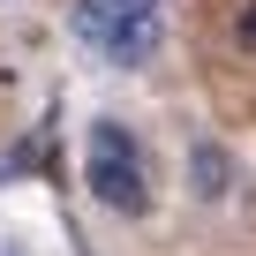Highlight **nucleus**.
<instances>
[{
    "label": "nucleus",
    "instance_id": "obj_5",
    "mask_svg": "<svg viewBox=\"0 0 256 256\" xmlns=\"http://www.w3.org/2000/svg\"><path fill=\"white\" fill-rule=\"evenodd\" d=\"M128 8H174V0H128Z\"/></svg>",
    "mask_w": 256,
    "mask_h": 256
},
{
    "label": "nucleus",
    "instance_id": "obj_1",
    "mask_svg": "<svg viewBox=\"0 0 256 256\" xmlns=\"http://www.w3.org/2000/svg\"><path fill=\"white\" fill-rule=\"evenodd\" d=\"M83 188H90V204L113 211V218H151V211H158L151 158H144V144H136L128 120L98 113V120L83 128Z\"/></svg>",
    "mask_w": 256,
    "mask_h": 256
},
{
    "label": "nucleus",
    "instance_id": "obj_3",
    "mask_svg": "<svg viewBox=\"0 0 256 256\" xmlns=\"http://www.w3.org/2000/svg\"><path fill=\"white\" fill-rule=\"evenodd\" d=\"M188 196H196L204 211H218V204L234 196V151H226L218 136H196V144H188Z\"/></svg>",
    "mask_w": 256,
    "mask_h": 256
},
{
    "label": "nucleus",
    "instance_id": "obj_2",
    "mask_svg": "<svg viewBox=\"0 0 256 256\" xmlns=\"http://www.w3.org/2000/svg\"><path fill=\"white\" fill-rule=\"evenodd\" d=\"M76 46H90L106 68H151L166 46V8H128V0H76L68 16Z\"/></svg>",
    "mask_w": 256,
    "mask_h": 256
},
{
    "label": "nucleus",
    "instance_id": "obj_4",
    "mask_svg": "<svg viewBox=\"0 0 256 256\" xmlns=\"http://www.w3.org/2000/svg\"><path fill=\"white\" fill-rule=\"evenodd\" d=\"M241 46H256V0L241 8Z\"/></svg>",
    "mask_w": 256,
    "mask_h": 256
}]
</instances>
